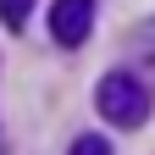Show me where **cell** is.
<instances>
[{
  "mask_svg": "<svg viewBox=\"0 0 155 155\" xmlns=\"http://www.w3.org/2000/svg\"><path fill=\"white\" fill-rule=\"evenodd\" d=\"M100 116L105 122H116V127H144V116H150V89H144V78L139 72H105L100 78Z\"/></svg>",
  "mask_w": 155,
  "mask_h": 155,
  "instance_id": "obj_1",
  "label": "cell"
},
{
  "mask_svg": "<svg viewBox=\"0 0 155 155\" xmlns=\"http://www.w3.org/2000/svg\"><path fill=\"white\" fill-rule=\"evenodd\" d=\"M67 155H111V144L100 139V133H83V139H78V144H72Z\"/></svg>",
  "mask_w": 155,
  "mask_h": 155,
  "instance_id": "obj_5",
  "label": "cell"
},
{
  "mask_svg": "<svg viewBox=\"0 0 155 155\" xmlns=\"http://www.w3.org/2000/svg\"><path fill=\"white\" fill-rule=\"evenodd\" d=\"M50 33H55V45H83L94 33V0H55L50 6Z\"/></svg>",
  "mask_w": 155,
  "mask_h": 155,
  "instance_id": "obj_2",
  "label": "cell"
},
{
  "mask_svg": "<svg viewBox=\"0 0 155 155\" xmlns=\"http://www.w3.org/2000/svg\"><path fill=\"white\" fill-rule=\"evenodd\" d=\"M28 11H33V0H0V22H6V28H22Z\"/></svg>",
  "mask_w": 155,
  "mask_h": 155,
  "instance_id": "obj_4",
  "label": "cell"
},
{
  "mask_svg": "<svg viewBox=\"0 0 155 155\" xmlns=\"http://www.w3.org/2000/svg\"><path fill=\"white\" fill-rule=\"evenodd\" d=\"M127 55H133V67H139V72L155 78V22L139 28V39H133V50H127Z\"/></svg>",
  "mask_w": 155,
  "mask_h": 155,
  "instance_id": "obj_3",
  "label": "cell"
}]
</instances>
